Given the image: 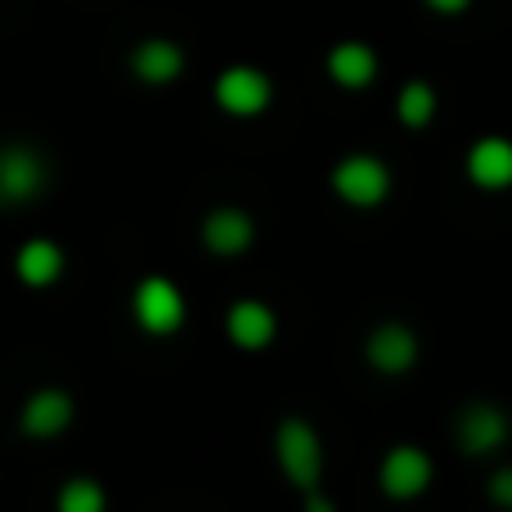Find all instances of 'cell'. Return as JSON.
<instances>
[{
    "label": "cell",
    "mask_w": 512,
    "mask_h": 512,
    "mask_svg": "<svg viewBox=\"0 0 512 512\" xmlns=\"http://www.w3.org/2000/svg\"><path fill=\"white\" fill-rule=\"evenodd\" d=\"M270 95H274L270 77H265V72H256V68H248V63L225 68L221 77H216V104H221L225 113H234V117L265 113V108H270Z\"/></svg>",
    "instance_id": "obj_6"
},
{
    "label": "cell",
    "mask_w": 512,
    "mask_h": 512,
    "mask_svg": "<svg viewBox=\"0 0 512 512\" xmlns=\"http://www.w3.org/2000/svg\"><path fill=\"white\" fill-rule=\"evenodd\" d=\"M486 495H490V504H499V508L512 512V468H499L495 477H490Z\"/></svg>",
    "instance_id": "obj_18"
},
{
    "label": "cell",
    "mask_w": 512,
    "mask_h": 512,
    "mask_svg": "<svg viewBox=\"0 0 512 512\" xmlns=\"http://www.w3.org/2000/svg\"><path fill=\"white\" fill-rule=\"evenodd\" d=\"M328 77L346 90H364L373 77H378V54L364 41H342L328 50Z\"/></svg>",
    "instance_id": "obj_12"
},
{
    "label": "cell",
    "mask_w": 512,
    "mask_h": 512,
    "mask_svg": "<svg viewBox=\"0 0 512 512\" xmlns=\"http://www.w3.org/2000/svg\"><path fill=\"white\" fill-rule=\"evenodd\" d=\"M378 486L387 499H418L432 486V454L418 450V445H391L382 454Z\"/></svg>",
    "instance_id": "obj_3"
},
{
    "label": "cell",
    "mask_w": 512,
    "mask_h": 512,
    "mask_svg": "<svg viewBox=\"0 0 512 512\" xmlns=\"http://www.w3.org/2000/svg\"><path fill=\"white\" fill-rule=\"evenodd\" d=\"M54 508H59V512H104V508H108V495H104V486H99V481L72 477L68 486L59 490Z\"/></svg>",
    "instance_id": "obj_17"
},
{
    "label": "cell",
    "mask_w": 512,
    "mask_h": 512,
    "mask_svg": "<svg viewBox=\"0 0 512 512\" xmlns=\"http://www.w3.org/2000/svg\"><path fill=\"white\" fill-rule=\"evenodd\" d=\"M256 239V225L248 212H239V207H216L212 216L203 221V243L212 248L216 256H239L248 252Z\"/></svg>",
    "instance_id": "obj_11"
},
{
    "label": "cell",
    "mask_w": 512,
    "mask_h": 512,
    "mask_svg": "<svg viewBox=\"0 0 512 512\" xmlns=\"http://www.w3.org/2000/svg\"><path fill=\"white\" fill-rule=\"evenodd\" d=\"M468 180L477 189H508L512 185V140L486 135L468 149Z\"/></svg>",
    "instance_id": "obj_10"
},
{
    "label": "cell",
    "mask_w": 512,
    "mask_h": 512,
    "mask_svg": "<svg viewBox=\"0 0 512 512\" xmlns=\"http://www.w3.org/2000/svg\"><path fill=\"white\" fill-rule=\"evenodd\" d=\"M135 319H140V328L153 337L176 333V328L185 324V297H180V288L171 279H162V274H149V279L135 288Z\"/></svg>",
    "instance_id": "obj_5"
},
{
    "label": "cell",
    "mask_w": 512,
    "mask_h": 512,
    "mask_svg": "<svg viewBox=\"0 0 512 512\" xmlns=\"http://www.w3.org/2000/svg\"><path fill=\"white\" fill-rule=\"evenodd\" d=\"M14 270L23 283H32V288H45V283H54L63 274V248L50 239H32L23 243L14 256Z\"/></svg>",
    "instance_id": "obj_15"
},
{
    "label": "cell",
    "mask_w": 512,
    "mask_h": 512,
    "mask_svg": "<svg viewBox=\"0 0 512 512\" xmlns=\"http://www.w3.org/2000/svg\"><path fill=\"white\" fill-rule=\"evenodd\" d=\"M45 189V158L32 144H5L0 149V203L23 207Z\"/></svg>",
    "instance_id": "obj_4"
},
{
    "label": "cell",
    "mask_w": 512,
    "mask_h": 512,
    "mask_svg": "<svg viewBox=\"0 0 512 512\" xmlns=\"http://www.w3.org/2000/svg\"><path fill=\"white\" fill-rule=\"evenodd\" d=\"M364 355H369V364L378 373H409L418 360V333L409 324H378L369 333V346H364Z\"/></svg>",
    "instance_id": "obj_8"
},
{
    "label": "cell",
    "mask_w": 512,
    "mask_h": 512,
    "mask_svg": "<svg viewBox=\"0 0 512 512\" xmlns=\"http://www.w3.org/2000/svg\"><path fill=\"white\" fill-rule=\"evenodd\" d=\"M301 499H306V512H337L333 499H324V495H319V490H306V495H301Z\"/></svg>",
    "instance_id": "obj_19"
},
{
    "label": "cell",
    "mask_w": 512,
    "mask_h": 512,
    "mask_svg": "<svg viewBox=\"0 0 512 512\" xmlns=\"http://www.w3.org/2000/svg\"><path fill=\"white\" fill-rule=\"evenodd\" d=\"M333 194L351 207H382L391 198V171L373 153H351L333 167Z\"/></svg>",
    "instance_id": "obj_2"
},
{
    "label": "cell",
    "mask_w": 512,
    "mask_h": 512,
    "mask_svg": "<svg viewBox=\"0 0 512 512\" xmlns=\"http://www.w3.org/2000/svg\"><path fill=\"white\" fill-rule=\"evenodd\" d=\"M274 454H279V468L292 486L306 495V490H319V477H324V445H319L315 427L306 418H283L279 432H274Z\"/></svg>",
    "instance_id": "obj_1"
},
{
    "label": "cell",
    "mask_w": 512,
    "mask_h": 512,
    "mask_svg": "<svg viewBox=\"0 0 512 512\" xmlns=\"http://www.w3.org/2000/svg\"><path fill=\"white\" fill-rule=\"evenodd\" d=\"M225 333H230V342L239 346V351H265V346L274 342V333H279V319H274V310L265 306V301L243 297V301H234L230 315H225Z\"/></svg>",
    "instance_id": "obj_9"
},
{
    "label": "cell",
    "mask_w": 512,
    "mask_h": 512,
    "mask_svg": "<svg viewBox=\"0 0 512 512\" xmlns=\"http://www.w3.org/2000/svg\"><path fill=\"white\" fill-rule=\"evenodd\" d=\"M472 0H427V9H436V14H463Z\"/></svg>",
    "instance_id": "obj_20"
},
{
    "label": "cell",
    "mask_w": 512,
    "mask_h": 512,
    "mask_svg": "<svg viewBox=\"0 0 512 512\" xmlns=\"http://www.w3.org/2000/svg\"><path fill=\"white\" fill-rule=\"evenodd\" d=\"M68 423H72V396L68 391L45 387L23 405V432L27 436H59Z\"/></svg>",
    "instance_id": "obj_13"
},
{
    "label": "cell",
    "mask_w": 512,
    "mask_h": 512,
    "mask_svg": "<svg viewBox=\"0 0 512 512\" xmlns=\"http://www.w3.org/2000/svg\"><path fill=\"white\" fill-rule=\"evenodd\" d=\"M396 117L409 126V131H423V126L436 117V90L427 86V81H409V86H400Z\"/></svg>",
    "instance_id": "obj_16"
},
{
    "label": "cell",
    "mask_w": 512,
    "mask_h": 512,
    "mask_svg": "<svg viewBox=\"0 0 512 512\" xmlns=\"http://www.w3.org/2000/svg\"><path fill=\"white\" fill-rule=\"evenodd\" d=\"M459 445H463V454H495L499 445L512 436V423H508V414L499 405H490V400H477V405H468L459 414Z\"/></svg>",
    "instance_id": "obj_7"
},
{
    "label": "cell",
    "mask_w": 512,
    "mask_h": 512,
    "mask_svg": "<svg viewBox=\"0 0 512 512\" xmlns=\"http://www.w3.org/2000/svg\"><path fill=\"white\" fill-rule=\"evenodd\" d=\"M131 68L140 81H149V86H167V81L180 77V68H185V54H180L176 41H162V36H153V41H144L140 50L131 54Z\"/></svg>",
    "instance_id": "obj_14"
}]
</instances>
